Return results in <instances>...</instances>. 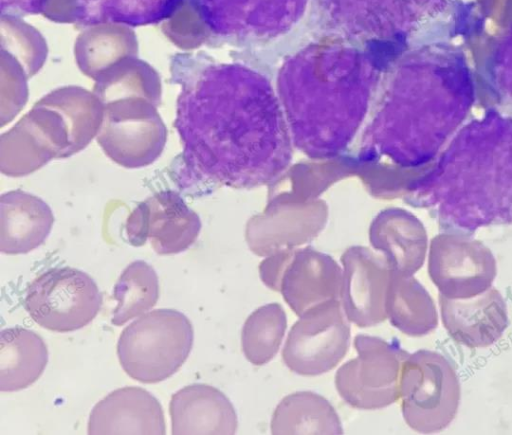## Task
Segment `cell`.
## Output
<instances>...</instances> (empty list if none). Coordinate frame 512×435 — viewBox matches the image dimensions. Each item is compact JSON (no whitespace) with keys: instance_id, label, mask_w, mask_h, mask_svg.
Instances as JSON below:
<instances>
[{"instance_id":"1","label":"cell","mask_w":512,"mask_h":435,"mask_svg":"<svg viewBox=\"0 0 512 435\" xmlns=\"http://www.w3.org/2000/svg\"><path fill=\"white\" fill-rule=\"evenodd\" d=\"M194 340L190 320L175 309H155L130 323L117 342V356L132 379L152 384L175 374Z\"/></svg>"},{"instance_id":"2","label":"cell","mask_w":512,"mask_h":435,"mask_svg":"<svg viewBox=\"0 0 512 435\" xmlns=\"http://www.w3.org/2000/svg\"><path fill=\"white\" fill-rule=\"evenodd\" d=\"M400 398L411 429L424 434L442 431L456 417L461 398L454 365L436 351L409 354L402 365Z\"/></svg>"},{"instance_id":"3","label":"cell","mask_w":512,"mask_h":435,"mask_svg":"<svg viewBox=\"0 0 512 435\" xmlns=\"http://www.w3.org/2000/svg\"><path fill=\"white\" fill-rule=\"evenodd\" d=\"M466 129L475 144L462 130L444 154V204L447 206L460 197H465V201L469 197L475 200L478 194V200H482L486 186L491 200L494 194V202L498 200L497 193L499 197L505 193L512 197V137L504 145L506 129H502L499 144L496 136H483L484 144H480L476 130L471 127L475 135L472 136L469 128Z\"/></svg>"},{"instance_id":"4","label":"cell","mask_w":512,"mask_h":435,"mask_svg":"<svg viewBox=\"0 0 512 435\" xmlns=\"http://www.w3.org/2000/svg\"><path fill=\"white\" fill-rule=\"evenodd\" d=\"M79 151L73 126L51 95L2 134L0 169L11 177L25 176Z\"/></svg>"},{"instance_id":"5","label":"cell","mask_w":512,"mask_h":435,"mask_svg":"<svg viewBox=\"0 0 512 435\" xmlns=\"http://www.w3.org/2000/svg\"><path fill=\"white\" fill-rule=\"evenodd\" d=\"M357 356L335 374L340 397L361 410L385 408L400 398L402 365L409 353L397 341L358 334L354 338Z\"/></svg>"},{"instance_id":"6","label":"cell","mask_w":512,"mask_h":435,"mask_svg":"<svg viewBox=\"0 0 512 435\" xmlns=\"http://www.w3.org/2000/svg\"><path fill=\"white\" fill-rule=\"evenodd\" d=\"M23 305L41 327L71 332L97 316L102 295L87 273L72 267L51 268L27 287Z\"/></svg>"},{"instance_id":"7","label":"cell","mask_w":512,"mask_h":435,"mask_svg":"<svg viewBox=\"0 0 512 435\" xmlns=\"http://www.w3.org/2000/svg\"><path fill=\"white\" fill-rule=\"evenodd\" d=\"M339 299L304 312L290 329L282 350L285 365L302 376H316L336 367L349 348L350 326Z\"/></svg>"},{"instance_id":"8","label":"cell","mask_w":512,"mask_h":435,"mask_svg":"<svg viewBox=\"0 0 512 435\" xmlns=\"http://www.w3.org/2000/svg\"><path fill=\"white\" fill-rule=\"evenodd\" d=\"M121 100L107 104L96 136L104 153L118 165L142 168L162 153L167 129L153 103Z\"/></svg>"},{"instance_id":"9","label":"cell","mask_w":512,"mask_h":435,"mask_svg":"<svg viewBox=\"0 0 512 435\" xmlns=\"http://www.w3.org/2000/svg\"><path fill=\"white\" fill-rule=\"evenodd\" d=\"M428 271L439 295L467 299L492 287L496 263L481 243L448 233L432 241Z\"/></svg>"},{"instance_id":"10","label":"cell","mask_w":512,"mask_h":435,"mask_svg":"<svg viewBox=\"0 0 512 435\" xmlns=\"http://www.w3.org/2000/svg\"><path fill=\"white\" fill-rule=\"evenodd\" d=\"M201 229L199 216L174 191L155 193L129 215L125 232L128 242L142 246L149 239L159 255L187 250Z\"/></svg>"},{"instance_id":"11","label":"cell","mask_w":512,"mask_h":435,"mask_svg":"<svg viewBox=\"0 0 512 435\" xmlns=\"http://www.w3.org/2000/svg\"><path fill=\"white\" fill-rule=\"evenodd\" d=\"M439 304L446 331L454 341L466 347L491 346L508 327L506 302L494 287L467 299L439 295Z\"/></svg>"},{"instance_id":"12","label":"cell","mask_w":512,"mask_h":435,"mask_svg":"<svg viewBox=\"0 0 512 435\" xmlns=\"http://www.w3.org/2000/svg\"><path fill=\"white\" fill-rule=\"evenodd\" d=\"M88 434L166 433L160 402L141 387H123L109 393L91 410Z\"/></svg>"},{"instance_id":"13","label":"cell","mask_w":512,"mask_h":435,"mask_svg":"<svg viewBox=\"0 0 512 435\" xmlns=\"http://www.w3.org/2000/svg\"><path fill=\"white\" fill-rule=\"evenodd\" d=\"M345 278L341 304L348 321L358 327H370L387 319L386 297L390 274L362 250H352L344 259Z\"/></svg>"},{"instance_id":"14","label":"cell","mask_w":512,"mask_h":435,"mask_svg":"<svg viewBox=\"0 0 512 435\" xmlns=\"http://www.w3.org/2000/svg\"><path fill=\"white\" fill-rule=\"evenodd\" d=\"M171 432L180 434H235V409L217 388L195 383L175 392L170 400Z\"/></svg>"},{"instance_id":"15","label":"cell","mask_w":512,"mask_h":435,"mask_svg":"<svg viewBox=\"0 0 512 435\" xmlns=\"http://www.w3.org/2000/svg\"><path fill=\"white\" fill-rule=\"evenodd\" d=\"M339 268L324 256L303 253L286 272H279L265 285L281 292L283 299L299 317L308 309L341 296Z\"/></svg>"},{"instance_id":"16","label":"cell","mask_w":512,"mask_h":435,"mask_svg":"<svg viewBox=\"0 0 512 435\" xmlns=\"http://www.w3.org/2000/svg\"><path fill=\"white\" fill-rule=\"evenodd\" d=\"M54 223L53 213L41 198L22 190L0 198V250L9 255L25 254L39 247Z\"/></svg>"},{"instance_id":"17","label":"cell","mask_w":512,"mask_h":435,"mask_svg":"<svg viewBox=\"0 0 512 435\" xmlns=\"http://www.w3.org/2000/svg\"><path fill=\"white\" fill-rule=\"evenodd\" d=\"M184 0H70L65 18L82 26L131 27L157 24L172 17Z\"/></svg>"},{"instance_id":"18","label":"cell","mask_w":512,"mask_h":435,"mask_svg":"<svg viewBox=\"0 0 512 435\" xmlns=\"http://www.w3.org/2000/svg\"><path fill=\"white\" fill-rule=\"evenodd\" d=\"M48 363V349L34 331L16 326L0 333V390L14 392L35 383Z\"/></svg>"},{"instance_id":"19","label":"cell","mask_w":512,"mask_h":435,"mask_svg":"<svg viewBox=\"0 0 512 435\" xmlns=\"http://www.w3.org/2000/svg\"><path fill=\"white\" fill-rule=\"evenodd\" d=\"M386 313L390 323L408 336L421 337L438 326V313L432 297L411 276L396 274L391 277Z\"/></svg>"},{"instance_id":"20","label":"cell","mask_w":512,"mask_h":435,"mask_svg":"<svg viewBox=\"0 0 512 435\" xmlns=\"http://www.w3.org/2000/svg\"><path fill=\"white\" fill-rule=\"evenodd\" d=\"M272 434H343L341 421L330 402L311 392L284 397L274 410Z\"/></svg>"},{"instance_id":"21","label":"cell","mask_w":512,"mask_h":435,"mask_svg":"<svg viewBox=\"0 0 512 435\" xmlns=\"http://www.w3.org/2000/svg\"><path fill=\"white\" fill-rule=\"evenodd\" d=\"M382 218L373 227L376 246L388 249L399 274L411 276L424 259L426 235L422 226L413 218L392 215Z\"/></svg>"},{"instance_id":"22","label":"cell","mask_w":512,"mask_h":435,"mask_svg":"<svg viewBox=\"0 0 512 435\" xmlns=\"http://www.w3.org/2000/svg\"><path fill=\"white\" fill-rule=\"evenodd\" d=\"M113 299L118 302L111 320L116 326L154 307L159 299V280L154 268L142 260L130 263L114 286Z\"/></svg>"},{"instance_id":"23","label":"cell","mask_w":512,"mask_h":435,"mask_svg":"<svg viewBox=\"0 0 512 435\" xmlns=\"http://www.w3.org/2000/svg\"><path fill=\"white\" fill-rule=\"evenodd\" d=\"M287 327L286 313L279 303L257 308L241 331L242 351L254 365L271 361L279 350Z\"/></svg>"},{"instance_id":"24","label":"cell","mask_w":512,"mask_h":435,"mask_svg":"<svg viewBox=\"0 0 512 435\" xmlns=\"http://www.w3.org/2000/svg\"><path fill=\"white\" fill-rule=\"evenodd\" d=\"M484 16L496 27L505 30L512 26V0H477Z\"/></svg>"},{"instance_id":"25","label":"cell","mask_w":512,"mask_h":435,"mask_svg":"<svg viewBox=\"0 0 512 435\" xmlns=\"http://www.w3.org/2000/svg\"><path fill=\"white\" fill-rule=\"evenodd\" d=\"M3 16L24 17L36 15L47 9L50 0H0Z\"/></svg>"}]
</instances>
